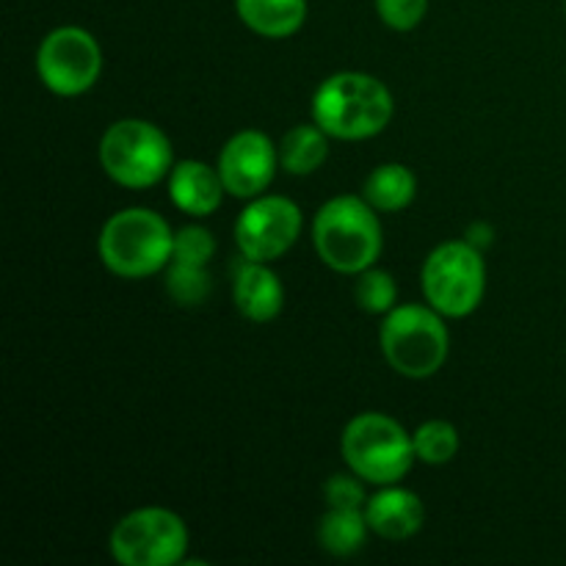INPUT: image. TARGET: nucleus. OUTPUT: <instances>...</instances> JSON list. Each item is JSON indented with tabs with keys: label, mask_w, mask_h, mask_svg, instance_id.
Segmentation results:
<instances>
[{
	"label": "nucleus",
	"mask_w": 566,
	"mask_h": 566,
	"mask_svg": "<svg viewBox=\"0 0 566 566\" xmlns=\"http://www.w3.org/2000/svg\"><path fill=\"white\" fill-rule=\"evenodd\" d=\"M418 193V177L403 164H381L365 177L363 197L379 213H398L409 208Z\"/></svg>",
	"instance_id": "nucleus-16"
},
{
	"label": "nucleus",
	"mask_w": 566,
	"mask_h": 566,
	"mask_svg": "<svg viewBox=\"0 0 566 566\" xmlns=\"http://www.w3.org/2000/svg\"><path fill=\"white\" fill-rule=\"evenodd\" d=\"M464 241L470 243V247H475L479 252H484V247H490L492 243V227L490 224H473L468 230V238Z\"/></svg>",
	"instance_id": "nucleus-25"
},
{
	"label": "nucleus",
	"mask_w": 566,
	"mask_h": 566,
	"mask_svg": "<svg viewBox=\"0 0 566 566\" xmlns=\"http://www.w3.org/2000/svg\"><path fill=\"white\" fill-rule=\"evenodd\" d=\"M108 547L122 566H175L186 558L188 528L180 514L144 506L114 525Z\"/></svg>",
	"instance_id": "nucleus-8"
},
{
	"label": "nucleus",
	"mask_w": 566,
	"mask_h": 566,
	"mask_svg": "<svg viewBox=\"0 0 566 566\" xmlns=\"http://www.w3.org/2000/svg\"><path fill=\"white\" fill-rule=\"evenodd\" d=\"M175 232L149 208H125L111 216L97 238L105 269L122 280H147L171 263Z\"/></svg>",
	"instance_id": "nucleus-3"
},
{
	"label": "nucleus",
	"mask_w": 566,
	"mask_h": 566,
	"mask_svg": "<svg viewBox=\"0 0 566 566\" xmlns=\"http://www.w3.org/2000/svg\"><path fill=\"white\" fill-rule=\"evenodd\" d=\"M564 6H566V0H564Z\"/></svg>",
	"instance_id": "nucleus-26"
},
{
	"label": "nucleus",
	"mask_w": 566,
	"mask_h": 566,
	"mask_svg": "<svg viewBox=\"0 0 566 566\" xmlns=\"http://www.w3.org/2000/svg\"><path fill=\"white\" fill-rule=\"evenodd\" d=\"M412 446L418 462L440 468L459 453V431L451 420H426L412 434Z\"/></svg>",
	"instance_id": "nucleus-19"
},
{
	"label": "nucleus",
	"mask_w": 566,
	"mask_h": 566,
	"mask_svg": "<svg viewBox=\"0 0 566 566\" xmlns=\"http://www.w3.org/2000/svg\"><path fill=\"white\" fill-rule=\"evenodd\" d=\"M313 243L324 265L337 274H359L381 254V221L365 197L343 193L321 205L313 221Z\"/></svg>",
	"instance_id": "nucleus-2"
},
{
	"label": "nucleus",
	"mask_w": 566,
	"mask_h": 566,
	"mask_svg": "<svg viewBox=\"0 0 566 566\" xmlns=\"http://www.w3.org/2000/svg\"><path fill=\"white\" fill-rule=\"evenodd\" d=\"M423 517L426 512L420 497L398 484H387L365 503V520L370 531L387 542L412 539L423 528Z\"/></svg>",
	"instance_id": "nucleus-13"
},
{
	"label": "nucleus",
	"mask_w": 566,
	"mask_h": 566,
	"mask_svg": "<svg viewBox=\"0 0 566 566\" xmlns=\"http://www.w3.org/2000/svg\"><path fill=\"white\" fill-rule=\"evenodd\" d=\"M302 210L293 199L260 193L235 221V243L247 260L274 263L302 235Z\"/></svg>",
	"instance_id": "nucleus-10"
},
{
	"label": "nucleus",
	"mask_w": 566,
	"mask_h": 566,
	"mask_svg": "<svg viewBox=\"0 0 566 566\" xmlns=\"http://www.w3.org/2000/svg\"><path fill=\"white\" fill-rule=\"evenodd\" d=\"M280 166L287 175L307 177L318 171L329 158V133L321 125H296L282 136Z\"/></svg>",
	"instance_id": "nucleus-17"
},
{
	"label": "nucleus",
	"mask_w": 566,
	"mask_h": 566,
	"mask_svg": "<svg viewBox=\"0 0 566 566\" xmlns=\"http://www.w3.org/2000/svg\"><path fill=\"white\" fill-rule=\"evenodd\" d=\"M368 531L365 509H326L318 523V542L329 556L346 558L363 551Z\"/></svg>",
	"instance_id": "nucleus-18"
},
{
	"label": "nucleus",
	"mask_w": 566,
	"mask_h": 566,
	"mask_svg": "<svg viewBox=\"0 0 566 566\" xmlns=\"http://www.w3.org/2000/svg\"><path fill=\"white\" fill-rule=\"evenodd\" d=\"M280 166V149L263 130H241L221 147L219 175L235 199H254L265 193Z\"/></svg>",
	"instance_id": "nucleus-11"
},
{
	"label": "nucleus",
	"mask_w": 566,
	"mask_h": 566,
	"mask_svg": "<svg viewBox=\"0 0 566 566\" xmlns=\"http://www.w3.org/2000/svg\"><path fill=\"white\" fill-rule=\"evenodd\" d=\"M446 315L431 304H398L381 324L379 343L387 365L407 379H429L440 374L451 352Z\"/></svg>",
	"instance_id": "nucleus-4"
},
{
	"label": "nucleus",
	"mask_w": 566,
	"mask_h": 566,
	"mask_svg": "<svg viewBox=\"0 0 566 566\" xmlns=\"http://www.w3.org/2000/svg\"><path fill=\"white\" fill-rule=\"evenodd\" d=\"M227 188L221 180L219 169L202 164V160L186 158L180 164L171 166L169 171V199L188 216H205L216 213L224 199Z\"/></svg>",
	"instance_id": "nucleus-14"
},
{
	"label": "nucleus",
	"mask_w": 566,
	"mask_h": 566,
	"mask_svg": "<svg viewBox=\"0 0 566 566\" xmlns=\"http://www.w3.org/2000/svg\"><path fill=\"white\" fill-rule=\"evenodd\" d=\"M392 94L368 72H335L313 97V122L340 142H365L390 125Z\"/></svg>",
	"instance_id": "nucleus-1"
},
{
	"label": "nucleus",
	"mask_w": 566,
	"mask_h": 566,
	"mask_svg": "<svg viewBox=\"0 0 566 566\" xmlns=\"http://www.w3.org/2000/svg\"><path fill=\"white\" fill-rule=\"evenodd\" d=\"M359 475L340 473L326 479L324 484V501L326 509H365L368 503V495H365L363 484H359Z\"/></svg>",
	"instance_id": "nucleus-24"
},
{
	"label": "nucleus",
	"mask_w": 566,
	"mask_h": 566,
	"mask_svg": "<svg viewBox=\"0 0 566 566\" xmlns=\"http://www.w3.org/2000/svg\"><path fill=\"white\" fill-rule=\"evenodd\" d=\"M423 296L431 307L446 318H464L475 313L486 291V265L484 258L468 241L440 243L426 258Z\"/></svg>",
	"instance_id": "nucleus-7"
},
{
	"label": "nucleus",
	"mask_w": 566,
	"mask_h": 566,
	"mask_svg": "<svg viewBox=\"0 0 566 566\" xmlns=\"http://www.w3.org/2000/svg\"><path fill=\"white\" fill-rule=\"evenodd\" d=\"M429 0H376L381 22L392 31H412L423 22Z\"/></svg>",
	"instance_id": "nucleus-23"
},
{
	"label": "nucleus",
	"mask_w": 566,
	"mask_h": 566,
	"mask_svg": "<svg viewBox=\"0 0 566 566\" xmlns=\"http://www.w3.org/2000/svg\"><path fill=\"white\" fill-rule=\"evenodd\" d=\"M232 302L243 318L254 321V324H269L282 313L285 287H282L280 276L269 269V263L243 258L232 276Z\"/></svg>",
	"instance_id": "nucleus-12"
},
{
	"label": "nucleus",
	"mask_w": 566,
	"mask_h": 566,
	"mask_svg": "<svg viewBox=\"0 0 566 566\" xmlns=\"http://www.w3.org/2000/svg\"><path fill=\"white\" fill-rule=\"evenodd\" d=\"M235 9L243 25L265 39L293 36L307 20V0H235Z\"/></svg>",
	"instance_id": "nucleus-15"
},
{
	"label": "nucleus",
	"mask_w": 566,
	"mask_h": 566,
	"mask_svg": "<svg viewBox=\"0 0 566 566\" xmlns=\"http://www.w3.org/2000/svg\"><path fill=\"white\" fill-rule=\"evenodd\" d=\"M210 291H213V280H210L208 265H188L175 263V260L166 265V293L180 307H197L208 302Z\"/></svg>",
	"instance_id": "nucleus-20"
},
{
	"label": "nucleus",
	"mask_w": 566,
	"mask_h": 566,
	"mask_svg": "<svg viewBox=\"0 0 566 566\" xmlns=\"http://www.w3.org/2000/svg\"><path fill=\"white\" fill-rule=\"evenodd\" d=\"M343 462L368 484H398L418 462L412 434L390 415L363 412L352 418L340 437Z\"/></svg>",
	"instance_id": "nucleus-5"
},
{
	"label": "nucleus",
	"mask_w": 566,
	"mask_h": 566,
	"mask_svg": "<svg viewBox=\"0 0 566 566\" xmlns=\"http://www.w3.org/2000/svg\"><path fill=\"white\" fill-rule=\"evenodd\" d=\"M39 81L59 97H77L97 83L103 50L97 39L77 25H61L42 39L36 50Z\"/></svg>",
	"instance_id": "nucleus-9"
},
{
	"label": "nucleus",
	"mask_w": 566,
	"mask_h": 566,
	"mask_svg": "<svg viewBox=\"0 0 566 566\" xmlns=\"http://www.w3.org/2000/svg\"><path fill=\"white\" fill-rule=\"evenodd\" d=\"M354 298H357L359 307L370 315H387L392 307H396L398 287L396 280H392L390 271L385 269H370L359 271L357 282H354Z\"/></svg>",
	"instance_id": "nucleus-21"
},
{
	"label": "nucleus",
	"mask_w": 566,
	"mask_h": 566,
	"mask_svg": "<svg viewBox=\"0 0 566 566\" xmlns=\"http://www.w3.org/2000/svg\"><path fill=\"white\" fill-rule=\"evenodd\" d=\"M216 254V241L210 230L199 224H188L175 232V249H171V260L175 263L188 265H210V258Z\"/></svg>",
	"instance_id": "nucleus-22"
},
{
	"label": "nucleus",
	"mask_w": 566,
	"mask_h": 566,
	"mask_svg": "<svg viewBox=\"0 0 566 566\" xmlns=\"http://www.w3.org/2000/svg\"><path fill=\"white\" fill-rule=\"evenodd\" d=\"M99 166L125 188H153L169 177L175 149L169 136L147 119H119L99 138Z\"/></svg>",
	"instance_id": "nucleus-6"
}]
</instances>
